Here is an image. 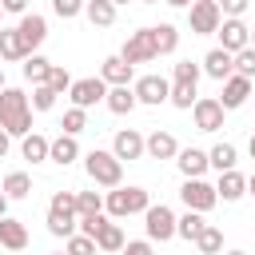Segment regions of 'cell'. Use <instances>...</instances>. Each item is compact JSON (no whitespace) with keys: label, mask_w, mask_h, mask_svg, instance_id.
Returning a JSON list of instances; mask_svg holds the SVG:
<instances>
[{"label":"cell","mask_w":255,"mask_h":255,"mask_svg":"<svg viewBox=\"0 0 255 255\" xmlns=\"http://www.w3.org/2000/svg\"><path fill=\"white\" fill-rule=\"evenodd\" d=\"M0 128L8 135H28L32 131V104H28L24 92H16V88L0 92Z\"/></svg>","instance_id":"cell-1"},{"label":"cell","mask_w":255,"mask_h":255,"mask_svg":"<svg viewBox=\"0 0 255 255\" xmlns=\"http://www.w3.org/2000/svg\"><path fill=\"white\" fill-rule=\"evenodd\" d=\"M76 191H56L52 195V203H48V231L52 235H72L76 231Z\"/></svg>","instance_id":"cell-2"},{"label":"cell","mask_w":255,"mask_h":255,"mask_svg":"<svg viewBox=\"0 0 255 255\" xmlns=\"http://www.w3.org/2000/svg\"><path fill=\"white\" fill-rule=\"evenodd\" d=\"M84 167L104 187H120V179H124V159H116V151H88L84 155Z\"/></svg>","instance_id":"cell-3"},{"label":"cell","mask_w":255,"mask_h":255,"mask_svg":"<svg viewBox=\"0 0 255 255\" xmlns=\"http://www.w3.org/2000/svg\"><path fill=\"white\" fill-rule=\"evenodd\" d=\"M159 56V40H155V28H139V32H131L128 36V44H124V52H120V60L124 64H147V60H155Z\"/></svg>","instance_id":"cell-4"},{"label":"cell","mask_w":255,"mask_h":255,"mask_svg":"<svg viewBox=\"0 0 255 255\" xmlns=\"http://www.w3.org/2000/svg\"><path fill=\"white\" fill-rule=\"evenodd\" d=\"M116 219H124V215H135V211H147L151 203H147V191L143 187H116V191H108V203H104Z\"/></svg>","instance_id":"cell-5"},{"label":"cell","mask_w":255,"mask_h":255,"mask_svg":"<svg viewBox=\"0 0 255 255\" xmlns=\"http://www.w3.org/2000/svg\"><path fill=\"white\" fill-rule=\"evenodd\" d=\"M187 8H191L187 20H191V32H195V36H211V32L219 28V20H223V12H219L215 0H191Z\"/></svg>","instance_id":"cell-6"},{"label":"cell","mask_w":255,"mask_h":255,"mask_svg":"<svg viewBox=\"0 0 255 255\" xmlns=\"http://www.w3.org/2000/svg\"><path fill=\"white\" fill-rule=\"evenodd\" d=\"M215 32H219V40H223V52H231V56H235L239 48H247V44H251V28H247L239 16L219 20V28H215Z\"/></svg>","instance_id":"cell-7"},{"label":"cell","mask_w":255,"mask_h":255,"mask_svg":"<svg viewBox=\"0 0 255 255\" xmlns=\"http://www.w3.org/2000/svg\"><path fill=\"white\" fill-rule=\"evenodd\" d=\"M143 227H147V239H171L175 235V215H171V207H147L143 211Z\"/></svg>","instance_id":"cell-8"},{"label":"cell","mask_w":255,"mask_h":255,"mask_svg":"<svg viewBox=\"0 0 255 255\" xmlns=\"http://www.w3.org/2000/svg\"><path fill=\"white\" fill-rule=\"evenodd\" d=\"M179 195H183L187 211H211V207H215V199H219V195H215V187H211V183H203V179H187Z\"/></svg>","instance_id":"cell-9"},{"label":"cell","mask_w":255,"mask_h":255,"mask_svg":"<svg viewBox=\"0 0 255 255\" xmlns=\"http://www.w3.org/2000/svg\"><path fill=\"white\" fill-rule=\"evenodd\" d=\"M68 92H72V104H76V108H92L96 100L108 96V84H104L100 76H88V80H76Z\"/></svg>","instance_id":"cell-10"},{"label":"cell","mask_w":255,"mask_h":255,"mask_svg":"<svg viewBox=\"0 0 255 255\" xmlns=\"http://www.w3.org/2000/svg\"><path fill=\"white\" fill-rule=\"evenodd\" d=\"M131 92H135V100H139V104H163V100H167V92H171V84H167L163 76H139Z\"/></svg>","instance_id":"cell-11"},{"label":"cell","mask_w":255,"mask_h":255,"mask_svg":"<svg viewBox=\"0 0 255 255\" xmlns=\"http://www.w3.org/2000/svg\"><path fill=\"white\" fill-rule=\"evenodd\" d=\"M247 96H251V80L231 72V76L223 80V96H219V104H223V112H231V108H239Z\"/></svg>","instance_id":"cell-12"},{"label":"cell","mask_w":255,"mask_h":255,"mask_svg":"<svg viewBox=\"0 0 255 255\" xmlns=\"http://www.w3.org/2000/svg\"><path fill=\"white\" fill-rule=\"evenodd\" d=\"M191 108H195L199 131H219V128H223V104H219V100H195Z\"/></svg>","instance_id":"cell-13"},{"label":"cell","mask_w":255,"mask_h":255,"mask_svg":"<svg viewBox=\"0 0 255 255\" xmlns=\"http://www.w3.org/2000/svg\"><path fill=\"white\" fill-rule=\"evenodd\" d=\"M203 72H207L211 80H219V84H223V80L235 72V56H231V52H223V48H211V52L203 56Z\"/></svg>","instance_id":"cell-14"},{"label":"cell","mask_w":255,"mask_h":255,"mask_svg":"<svg viewBox=\"0 0 255 255\" xmlns=\"http://www.w3.org/2000/svg\"><path fill=\"white\" fill-rule=\"evenodd\" d=\"M16 32H20L24 48L32 52V48H40V44H44V36H48V20L32 12V16H24V20H20V28H16Z\"/></svg>","instance_id":"cell-15"},{"label":"cell","mask_w":255,"mask_h":255,"mask_svg":"<svg viewBox=\"0 0 255 255\" xmlns=\"http://www.w3.org/2000/svg\"><path fill=\"white\" fill-rule=\"evenodd\" d=\"M143 151H147L151 159H171V155L179 151V143H175L171 131H151V135L143 139Z\"/></svg>","instance_id":"cell-16"},{"label":"cell","mask_w":255,"mask_h":255,"mask_svg":"<svg viewBox=\"0 0 255 255\" xmlns=\"http://www.w3.org/2000/svg\"><path fill=\"white\" fill-rule=\"evenodd\" d=\"M175 155H179L175 163H179V171H183L187 179H199V175L207 171V151H199V147H183V151H175Z\"/></svg>","instance_id":"cell-17"},{"label":"cell","mask_w":255,"mask_h":255,"mask_svg":"<svg viewBox=\"0 0 255 255\" xmlns=\"http://www.w3.org/2000/svg\"><path fill=\"white\" fill-rule=\"evenodd\" d=\"M243 191H247V179H243V175H239L235 167H231V171H219V183H215V195H219V199L235 203V199H239Z\"/></svg>","instance_id":"cell-18"},{"label":"cell","mask_w":255,"mask_h":255,"mask_svg":"<svg viewBox=\"0 0 255 255\" xmlns=\"http://www.w3.org/2000/svg\"><path fill=\"white\" fill-rule=\"evenodd\" d=\"M0 243L8 247V251H24L28 247V231H24V223L20 219H0Z\"/></svg>","instance_id":"cell-19"},{"label":"cell","mask_w":255,"mask_h":255,"mask_svg":"<svg viewBox=\"0 0 255 255\" xmlns=\"http://www.w3.org/2000/svg\"><path fill=\"white\" fill-rule=\"evenodd\" d=\"M112 151H116V159H139V155H143V135L128 128V131L116 135V147H112Z\"/></svg>","instance_id":"cell-20"},{"label":"cell","mask_w":255,"mask_h":255,"mask_svg":"<svg viewBox=\"0 0 255 255\" xmlns=\"http://www.w3.org/2000/svg\"><path fill=\"white\" fill-rule=\"evenodd\" d=\"M32 52L24 48L20 32L16 28H0V60H28Z\"/></svg>","instance_id":"cell-21"},{"label":"cell","mask_w":255,"mask_h":255,"mask_svg":"<svg viewBox=\"0 0 255 255\" xmlns=\"http://www.w3.org/2000/svg\"><path fill=\"white\" fill-rule=\"evenodd\" d=\"M100 80H104V84H112V88H120V84H128V80H131V64H124L120 56H108V60H104V68H100Z\"/></svg>","instance_id":"cell-22"},{"label":"cell","mask_w":255,"mask_h":255,"mask_svg":"<svg viewBox=\"0 0 255 255\" xmlns=\"http://www.w3.org/2000/svg\"><path fill=\"white\" fill-rule=\"evenodd\" d=\"M76 155H80V143H76V135H68V131L48 143V159H56V163H64V167H68Z\"/></svg>","instance_id":"cell-23"},{"label":"cell","mask_w":255,"mask_h":255,"mask_svg":"<svg viewBox=\"0 0 255 255\" xmlns=\"http://www.w3.org/2000/svg\"><path fill=\"white\" fill-rule=\"evenodd\" d=\"M104 104H108V112H116V116H128L139 100H135V92H128V84H120V88H112L108 96H104Z\"/></svg>","instance_id":"cell-24"},{"label":"cell","mask_w":255,"mask_h":255,"mask_svg":"<svg viewBox=\"0 0 255 255\" xmlns=\"http://www.w3.org/2000/svg\"><path fill=\"white\" fill-rule=\"evenodd\" d=\"M92 239H96V247H100V251H124V231H120L116 223H108V219L100 223V231H96Z\"/></svg>","instance_id":"cell-25"},{"label":"cell","mask_w":255,"mask_h":255,"mask_svg":"<svg viewBox=\"0 0 255 255\" xmlns=\"http://www.w3.org/2000/svg\"><path fill=\"white\" fill-rule=\"evenodd\" d=\"M84 12H88V20H92L96 28H108V24L116 20V4H112V0H88Z\"/></svg>","instance_id":"cell-26"},{"label":"cell","mask_w":255,"mask_h":255,"mask_svg":"<svg viewBox=\"0 0 255 255\" xmlns=\"http://www.w3.org/2000/svg\"><path fill=\"white\" fill-rule=\"evenodd\" d=\"M207 167H215V171H231V167H235V147H231V143H215V147L207 151Z\"/></svg>","instance_id":"cell-27"},{"label":"cell","mask_w":255,"mask_h":255,"mask_svg":"<svg viewBox=\"0 0 255 255\" xmlns=\"http://www.w3.org/2000/svg\"><path fill=\"white\" fill-rule=\"evenodd\" d=\"M207 223H203V211H187L183 219H175V235H183L187 243H195V235L203 231Z\"/></svg>","instance_id":"cell-28"},{"label":"cell","mask_w":255,"mask_h":255,"mask_svg":"<svg viewBox=\"0 0 255 255\" xmlns=\"http://www.w3.org/2000/svg\"><path fill=\"white\" fill-rule=\"evenodd\" d=\"M195 247H199L203 255H219V251H223V231L207 223V227H203V231L195 235Z\"/></svg>","instance_id":"cell-29"},{"label":"cell","mask_w":255,"mask_h":255,"mask_svg":"<svg viewBox=\"0 0 255 255\" xmlns=\"http://www.w3.org/2000/svg\"><path fill=\"white\" fill-rule=\"evenodd\" d=\"M48 72H52V60H44V56H28V64H24V76L32 80V84H48Z\"/></svg>","instance_id":"cell-30"},{"label":"cell","mask_w":255,"mask_h":255,"mask_svg":"<svg viewBox=\"0 0 255 255\" xmlns=\"http://www.w3.org/2000/svg\"><path fill=\"white\" fill-rule=\"evenodd\" d=\"M24 159H32V163H40V159H48V139L44 135H36V131H28L24 135Z\"/></svg>","instance_id":"cell-31"},{"label":"cell","mask_w":255,"mask_h":255,"mask_svg":"<svg viewBox=\"0 0 255 255\" xmlns=\"http://www.w3.org/2000/svg\"><path fill=\"white\" fill-rule=\"evenodd\" d=\"M0 191H4L8 199H24V195L32 191V179H28L24 171H12V175L4 179V187H0Z\"/></svg>","instance_id":"cell-32"},{"label":"cell","mask_w":255,"mask_h":255,"mask_svg":"<svg viewBox=\"0 0 255 255\" xmlns=\"http://www.w3.org/2000/svg\"><path fill=\"white\" fill-rule=\"evenodd\" d=\"M235 76H247V80H255V48H251V44L235 52Z\"/></svg>","instance_id":"cell-33"},{"label":"cell","mask_w":255,"mask_h":255,"mask_svg":"<svg viewBox=\"0 0 255 255\" xmlns=\"http://www.w3.org/2000/svg\"><path fill=\"white\" fill-rule=\"evenodd\" d=\"M167 100H171L175 108H191V104H195V84H171Z\"/></svg>","instance_id":"cell-34"},{"label":"cell","mask_w":255,"mask_h":255,"mask_svg":"<svg viewBox=\"0 0 255 255\" xmlns=\"http://www.w3.org/2000/svg\"><path fill=\"white\" fill-rule=\"evenodd\" d=\"M104 207V199L96 191H76V215H96Z\"/></svg>","instance_id":"cell-35"},{"label":"cell","mask_w":255,"mask_h":255,"mask_svg":"<svg viewBox=\"0 0 255 255\" xmlns=\"http://www.w3.org/2000/svg\"><path fill=\"white\" fill-rule=\"evenodd\" d=\"M155 40H159V52H175V44H179L175 24H159V28H155Z\"/></svg>","instance_id":"cell-36"},{"label":"cell","mask_w":255,"mask_h":255,"mask_svg":"<svg viewBox=\"0 0 255 255\" xmlns=\"http://www.w3.org/2000/svg\"><path fill=\"white\" fill-rule=\"evenodd\" d=\"M52 104H56V92H52L48 84H36V88H32V108H36V112H48Z\"/></svg>","instance_id":"cell-37"},{"label":"cell","mask_w":255,"mask_h":255,"mask_svg":"<svg viewBox=\"0 0 255 255\" xmlns=\"http://www.w3.org/2000/svg\"><path fill=\"white\" fill-rule=\"evenodd\" d=\"M68 135H76V131H84L88 128V116H84V108H72V112H64V124H60Z\"/></svg>","instance_id":"cell-38"},{"label":"cell","mask_w":255,"mask_h":255,"mask_svg":"<svg viewBox=\"0 0 255 255\" xmlns=\"http://www.w3.org/2000/svg\"><path fill=\"white\" fill-rule=\"evenodd\" d=\"M100 247H96V239H88V235H68V255H96Z\"/></svg>","instance_id":"cell-39"},{"label":"cell","mask_w":255,"mask_h":255,"mask_svg":"<svg viewBox=\"0 0 255 255\" xmlns=\"http://www.w3.org/2000/svg\"><path fill=\"white\" fill-rule=\"evenodd\" d=\"M195 80H199V64L179 60V64H175V84H195Z\"/></svg>","instance_id":"cell-40"},{"label":"cell","mask_w":255,"mask_h":255,"mask_svg":"<svg viewBox=\"0 0 255 255\" xmlns=\"http://www.w3.org/2000/svg\"><path fill=\"white\" fill-rule=\"evenodd\" d=\"M48 88L60 96V92H68V88H72V76H68L64 68H56V64H52V72H48Z\"/></svg>","instance_id":"cell-41"},{"label":"cell","mask_w":255,"mask_h":255,"mask_svg":"<svg viewBox=\"0 0 255 255\" xmlns=\"http://www.w3.org/2000/svg\"><path fill=\"white\" fill-rule=\"evenodd\" d=\"M52 12H56V16H64V20H72V16H80V12H84V0H52Z\"/></svg>","instance_id":"cell-42"},{"label":"cell","mask_w":255,"mask_h":255,"mask_svg":"<svg viewBox=\"0 0 255 255\" xmlns=\"http://www.w3.org/2000/svg\"><path fill=\"white\" fill-rule=\"evenodd\" d=\"M219 4V12H227V16H239L243 8H247V0H215Z\"/></svg>","instance_id":"cell-43"},{"label":"cell","mask_w":255,"mask_h":255,"mask_svg":"<svg viewBox=\"0 0 255 255\" xmlns=\"http://www.w3.org/2000/svg\"><path fill=\"white\" fill-rule=\"evenodd\" d=\"M124 255H151V243H143V239H131V243H124Z\"/></svg>","instance_id":"cell-44"},{"label":"cell","mask_w":255,"mask_h":255,"mask_svg":"<svg viewBox=\"0 0 255 255\" xmlns=\"http://www.w3.org/2000/svg\"><path fill=\"white\" fill-rule=\"evenodd\" d=\"M0 8H4V12H24L28 0H0Z\"/></svg>","instance_id":"cell-45"},{"label":"cell","mask_w":255,"mask_h":255,"mask_svg":"<svg viewBox=\"0 0 255 255\" xmlns=\"http://www.w3.org/2000/svg\"><path fill=\"white\" fill-rule=\"evenodd\" d=\"M4 155H8V131L0 128V159H4Z\"/></svg>","instance_id":"cell-46"},{"label":"cell","mask_w":255,"mask_h":255,"mask_svg":"<svg viewBox=\"0 0 255 255\" xmlns=\"http://www.w3.org/2000/svg\"><path fill=\"white\" fill-rule=\"evenodd\" d=\"M4 215H8V195L0 191V219H4Z\"/></svg>","instance_id":"cell-47"},{"label":"cell","mask_w":255,"mask_h":255,"mask_svg":"<svg viewBox=\"0 0 255 255\" xmlns=\"http://www.w3.org/2000/svg\"><path fill=\"white\" fill-rule=\"evenodd\" d=\"M167 4H175V8H187V4H191V0H167Z\"/></svg>","instance_id":"cell-48"},{"label":"cell","mask_w":255,"mask_h":255,"mask_svg":"<svg viewBox=\"0 0 255 255\" xmlns=\"http://www.w3.org/2000/svg\"><path fill=\"white\" fill-rule=\"evenodd\" d=\"M247 147H251V159H255V131H251V143H247Z\"/></svg>","instance_id":"cell-49"},{"label":"cell","mask_w":255,"mask_h":255,"mask_svg":"<svg viewBox=\"0 0 255 255\" xmlns=\"http://www.w3.org/2000/svg\"><path fill=\"white\" fill-rule=\"evenodd\" d=\"M247 191H251V195H255V175H251V179H247Z\"/></svg>","instance_id":"cell-50"},{"label":"cell","mask_w":255,"mask_h":255,"mask_svg":"<svg viewBox=\"0 0 255 255\" xmlns=\"http://www.w3.org/2000/svg\"><path fill=\"white\" fill-rule=\"evenodd\" d=\"M0 92H4V72H0Z\"/></svg>","instance_id":"cell-51"},{"label":"cell","mask_w":255,"mask_h":255,"mask_svg":"<svg viewBox=\"0 0 255 255\" xmlns=\"http://www.w3.org/2000/svg\"><path fill=\"white\" fill-rule=\"evenodd\" d=\"M227 255H247V251H227Z\"/></svg>","instance_id":"cell-52"},{"label":"cell","mask_w":255,"mask_h":255,"mask_svg":"<svg viewBox=\"0 0 255 255\" xmlns=\"http://www.w3.org/2000/svg\"><path fill=\"white\" fill-rule=\"evenodd\" d=\"M251 48H255V28H251Z\"/></svg>","instance_id":"cell-53"},{"label":"cell","mask_w":255,"mask_h":255,"mask_svg":"<svg viewBox=\"0 0 255 255\" xmlns=\"http://www.w3.org/2000/svg\"><path fill=\"white\" fill-rule=\"evenodd\" d=\"M112 4H128V0H112Z\"/></svg>","instance_id":"cell-54"},{"label":"cell","mask_w":255,"mask_h":255,"mask_svg":"<svg viewBox=\"0 0 255 255\" xmlns=\"http://www.w3.org/2000/svg\"><path fill=\"white\" fill-rule=\"evenodd\" d=\"M143 4H155V0H143Z\"/></svg>","instance_id":"cell-55"},{"label":"cell","mask_w":255,"mask_h":255,"mask_svg":"<svg viewBox=\"0 0 255 255\" xmlns=\"http://www.w3.org/2000/svg\"><path fill=\"white\" fill-rule=\"evenodd\" d=\"M0 16H4V8H0Z\"/></svg>","instance_id":"cell-56"},{"label":"cell","mask_w":255,"mask_h":255,"mask_svg":"<svg viewBox=\"0 0 255 255\" xmlns=\"http://www.w3.org/2000/svg\"><path fill=\"white\" fill-rule=\"evenodd\" d=\"M251 92H255V88H251Z\"/></svg>","instance_id":"cell-57"}]
</instances>
